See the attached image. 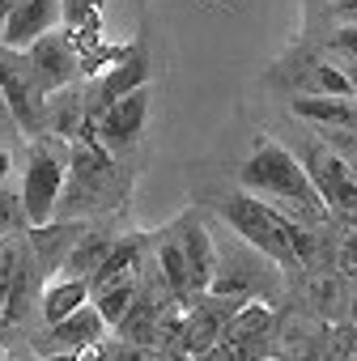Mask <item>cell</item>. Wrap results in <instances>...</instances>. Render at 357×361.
I'll use <instances>...</instances> for the list:
<instances>
[{"instance_id":"1","label":"cell","mask_w":357,"mask_h":361,"mask_svg":"<svg viewBox=\"0 0 357 361\" xmlns=\"http://www.w3.org/2000/svg\"><path fill=\"white\" fill-rule=\"evenodd\" d=\"M238 188L255 200L264 196V204H272L281 217H289L294 226H306V230H319L332 217L323 209V200L315 196V188L306 183L294 149H285L277 140L255 145V153L238 166Z\"/></svg>"},{"instance_id":"2","label":"cell","mask_w":357,"mask_h":361,"mask_svg":"<svg viewBox=\"0 0 357 361\" xmlns=\"http://www.w3.org/2000/svg\"><path fill=\"white\" fill-rule=\"evenodd\" d=\"M217 213L222 221L230 226V234L238 243H247L251 251H260L264 259H272L277 268H302V264H315V230L306 226H294L289 217H281L272 204L247 196V192H230L217 200Z\"/></svg>"},{"instance_id":"3","label":"cell","mask_w":357,"mask_h":361,"mask_svg":"<svg viewBox=\"0 0 357 361\" xmlns=\"http://www.w3.org/2000/svg\"><path fill=\"white\" fill-rule=\"evenodd\" d=\"M115 204H123L119 166L94 140V132H85L68 145V170H64V188H60L52 221H81V213H102Z\"/></svg>"},{"instance_id":"4","label":"cell","mask_w":357,"mask_h":361,"mask_svg":"<svg viewBox=\"0 0 357 361\" xmlns=\"http://www.w3.org/2000/svg\"><path fill=\"white\" fill-rule=\"evenodd\" d=\"M213 298H238V302H272L281 293V268L238 243L234 234L213 238Z\"/></svg>"},{"instance_id":"5","label":"cell","mask_w":357,"mask_h":361,"mask_svg":"<svg viewBox=\"0 0 357 361\" xmlns=\"http://www.w3.org/2000/svg\"><path fill=\"white\" fill-rule=\"evenodd\" d=\"M64 170H68V145L56 136H39L26 140V170H22V213L30 221V230L47 226L56 217V200L64 188Z\"/></svg>"},{"instance_id":"6","label":"cell","mask_w":357,"mask_h":361,"mask_svg":"<svg viewBox=\"0 0 357 361\" xmlns=\"http://www.w3.org/2000/svg\"><path fill=\"white\" fill-rule=\"evenodd\" d=\"M0 94L13 115V128L22 140H39L47 136V94L39 90L26 51H9L0 47Z\"/></svg>"},{"instance_id":"7","label":"cell","mask_w":357,"mask_h":361,"mask_svg":"<svg viewBox=\"0 0 357 361\" xmlns=\"http://www.w3.org/2000/svg\"><path fill=\"white\" fill-rule=\"evenodd\" d=\"M298 166H302V174H306V183L315 188V196L323 200V209L332 213V217H353L357 213V174H353V166H344L332 149H323L319 140H306V145H298Z\"/></svg>"},{"instance_id":"8","label":"cell","mask_w":357,"mask_h":361,"mask_svg":"<svg viewBox=\"0 0 357 361\" xmlns=\"http://www.w3.org/2000/svg\"><path fill=\"white\" fill-rule=\"evenodd\" d=\"M26 60H30V73H35V81H39V90L52 98V94H60V90H68V85H77V77H81V51L73 47V35L68 30H52V35H43L39 43H30L26 47Z\"/></svg>"},{"instance_id":"9","label":"cell","mask_w":357,"mask_h":361,"mask_svg":"<svg viewBox=\"0 0 357 361\" xmlns=\"http://www.w3.org/2000/svg\"><path fill=\"white\" fill-rule=\"evenodd\" d=\"M149 77H153V60H149L145 39H140L136 47H128V56H123L119 64H111V68H107V73L85 90V115H90V123H94L111 102H119L123 94H132V90L149 85Z\"/></svg>"},{"instance_id":"10","label":"cell","mask_w":357,"mask_h":361,"mask_svg":"<svg viewBox=\"0 0 357 361\" xmlns=\"http://www.w3.org/2000/svg\"><path fill=\"white\" fill-rule=\"evenodd\" d=\"M145 115H149V85H140V90H132V94H123L119 102H111V106L94 119V140H98L111 157H119V153L132 149L136 136L145 132Z\"/></svg>"},{"instance_id":"11","label":"cell","mask_w":357,"mask_h":361,"mask_svg":"<svg viewBox=\"0 0 357 361\" xmlns=\"http://www.w3.org/2000/svg\"><path fill=\"white\" fill-rule=\"evenodd\" d=\"M170 234H174L178 251H183L192 298L209 293V285H213V264H217V259H213V234H209V226L200 221V213H183V217L170 226Z\"/></svg>"},{"instance_id":"12","label":"cell","mask_w":357,"mask_h":361,"mask_svg":"<svg viewBox=\"0 0 357 361\" xmlns=\"http://www.w3.org/2000/svg\"><path fill=\"white\" fill-rule=\"evenodd\" d=\"M52 30H60V0H18L9 22L0 26V47L26 51L30 43H39Z\"/></svg>"},{"instance_id":"13","label":"cell","mask_w":357,"mask_h":361,"mask_svg":"<svg viewBox=\"0 0 357 361\" xmlns=\"http://www.w3.org/2000/svg\"><path fill=\"white\" fill-rule=\"evenodd\" d=\"M81 234H85V221H47L39 230H26V243H30V255L39 264V276L56 281Z\"/></svg>"},{"instance_id":"14","label":"cell","mask_w":357,"mask_h":361,"mask_svg":"<svg viewBox=\"0 0 357 361\" xmlns=\"http://www.w3.org/2000/svg\"><path fill=\"white\" fill-rule=\"evenodd\" d=\"M102 340H107V323H102L98 310L85 302V306L73 310L68 319L52 323V327H47V340H39V348H43L47 357H56V353H85V348H94V344H102Z\"/></svg>"},{"instance_id":"15","label":"cell","mask_w":357,"mask_h":361,"mask_svg":"<svg viewBox=\"0 0 357 361\" xmlns=\"http://www.w3.org/2000/svg\"><path fill=\"white\" fill-rule=\"evenodd\" d=\"M145 251H149L145 234H119V238L111 243L107 259L90 272V281H85V285H90V293H98V289H107V285H119V281H128V276H136V268H140Z\"/></svg>"},{"instance_id":"16","label":"cell","mask_w":357,"mask_h":361,"mask_svg":"<svg viewBox=\"0 0 357 361\" xmlns=\"http://www.w3.org/2000/svg\"><path fill=\"white\" fill-rule=\"evenodd\" d=\"M289 115L302 119V123H315V128H344V132L357 128L353 98H302V94H294L289 98Z\"/></svg>"},{"instance_id":"17","label":"cell","mask_w":357,"mask_h":361,"mask_svg":"<svg viewBox=\"0 0 357 361\" xmlns=\"http://www.w3.org/2000/svg\"><path fill=\"white\" fill-rule=\"evenodd\" d=\"M294 94L302 98H353V81L332 64V60H306L302 64V77L294 81Z\"/></svg>"},{"instance_id":"18","label":"cell","mask_w":357,"mask_h":361,"mask_svg":"<svg viewBox=\"0 0 357 361\" xmlns=\"http://www.w3.org/2000/svg\"><path fill=\"white\" fill-rule=\"evenodd\" d=\"M111 243H115V234H107V230H90V226H85V234H81V238H77V247L68 251V259H64L60 276H64V281H90V272L107 259Z\"/></svg>"},{"instance_id":"19","label":"cell","mask_w":357,"mask_h":361,"mask_svg":"<svg viewBox=\"0 0 357 361\" xmlns=\"http://www.w3.org/2000/svg\"><path fill=\"white\" fill-rule=\"evenodd\" d=\"M90 302V285L85 281H64V276H56L43 293H39V310H43V323L52 327V323H60V319H68L73 310H81Z\"/></svg>"},{"instance_id":"20","label":"cell","mask_w":357,"mask_h":361,"mask_svg":"<svg viewBox=\"0 0 357 361\" xmlns=\"http://www.w3.org/2000/svg\"><path fill=\"white\" fill-rule=\"evenodd\" d=\"M132 302H136V276H128V281H119V285H107V289H98V293H90V306L98 310V319L107 323V331L119 327V319L128 314Z\"/></svg>"},{"instance_id":"21","label":"cell","mask_w":357,"mask_h":361,"mask_svg":"<svg viewBox=\"0 0 357 361\" xmlns=\"http://www.w3.org/2000/svg\"><path fill=\"white\" fill-rule=\"evenodd\" d=\"M26 230H30V221L22 213V196H18L13 183H5L0 188V238H13V234H26Z\"/></svg>"},{"instance_id":"22","label":"cell","mask_w":357,"mask_h":361,"mask_svg":"<svg viewBox=\"0 0 357 361\" xmlns=\"http://www.w3.org/2000/svg\"><path fill=\"white\" fill-rule=\"evenodd\" d=\"M60 22L64 26H85V30H98V13L90 0H60Z\"/></svg>"},{"instance_id":"23","label":"cell","mask_w":357,"mask_h":361,"mask_svg":"<svg viewBox=\"0 0 357 361\" xmlns=\"http://www.w3.org/2000/svg\"><path fill=\"white\" fill-rule=\"evenodd\" d=\"M0 140H22L18 128H13V115H9V106H5V94H0ZM0 149H5V145H0Z\"/></svg>"},{"instance_id":"24","label":"cell","mask_w":357,"mask_h":361,"mask_svg":"<svg viewBox=\"0 0 357 361\" xmlns=\"http://www.w3.org/2000/svg\"><path fill=\"white\" fill-rule=\"evenodd\" d=\"M94 348H98V344H94ZM94 348H85V353H56V357H47V361H98Z\"/></svg>"},{"instance_id":"25","label":"cell","mask_w":357,"mask_h":361,"mask_svg":"<svg viewBox=\"0 0 357 361\" xmlns=\"http://www.w3.org/2000/svg\"><path fill=\"white\" fill-rule=\"evenodd\" d=\"M9 170H13V153H9V149H0V188L9 183Z\"/></svg>"},{"instance_id":"26","label":"cell","mask_w":357,"mask_h":361,"mask_svg":"<svg viewBox=\"0 0 357 361\" xmlns=\"http://www.w3.org/2000/svg\"><path fill=\"white\" fill-rule=\"evenodd\" d=\"M18 9V0H0V26H5L9 22V13Z\"/></svg>"},{"instance_id":"27","label":"cell","mask_w":357,"mask_h":361,"mask_svg":"<svg viewBox=\"0 0 357 361\" xmlns=\"http://www.w3.org/2000/svg\"><path fill=\"white\" fill-rule=\"evenodd\" d=\"M0 331H5V314H0Z\"/></svg>"},{"instance_id":"28","label":"cell","mask_w":357,"mask_h":361,"mask_svg":"<svg viewBox=\"0 0 357 361\" xmlns=\"http://www.w3.org/2000/svg\"><path fill=\"white\" fill-rule=\"evenodd\" d=\"M0 361H5V348H0Z\"/></svg>"}]
</instances>
